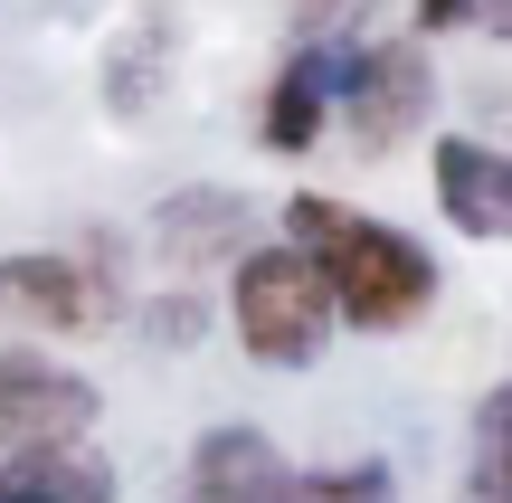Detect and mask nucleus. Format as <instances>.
I'll return each mask as SVG.
<instances>
[{
	"mask_svg": "<svg viewBox=\"0 0 512 503\" xmlns=\"http://www.w3.org/2000/svg\"><path fill=\"white\" fill-rule=\"evenodd\" d=\"M437 114V57H427V38H370V48L342 57V76H332V124H342V143L361 152V162H380V152L418 143V124Z\"/></svg>",
	"mask_w": 512,
	"mask_h": 503,
	"instance_id": "7ed1b4c3",
	"label": "nucleus"
},
{
	"mask_svg": "<svg viewBox=\"0 0 512 503\" xmlns=\"http://www.w3.org/2000/svg\"><path fill=\"white\" fill-rule=\"evenodd\" d=\"M0 503H124L114 456L86 437H29V447H0Z\"/></svg>",
	"mask_w": 512,
	"mask_h": 503,
	"instance_id": "1a4fd4ad",
	"label": "nucleus"
},
{
	"mask_svg": "<svg viewBox=\"0 0 512 503\" xmlns=\"http://www.w3.org/2000/svg\"><path fill=\"white\" fill-rule=\"evenodd\" d=\"M181 285H190V276H181ZM200 323H209L200 285H190V295H152V304H143V333H152V342H171V352H181V342H200Z\"/></svg>",
	"mask_w": 512,
	"mask_h": 503,
	"instance_id": "ddd939ff",
	"label": "nucleus"
},
{
	"mask_svg": "<svg viewBox=\"0 0 512 503\" xmlns=\"http://www.w3.org/2000/svg\"><path fill=\"white\" fill-rule=\"evenodd\" d=\"M418 38H446V29H465V19H475V0H418Z\"/></svg>",
	"mask_w": 512,
	"mask_h": 503,
	"instance_id": "4468645a",
	"label": "nucleus"
},
{
	"mask_svg": "<svg viewBox=\"0 0 512 503\" xmlns=\"http://www.w3.org/2000/svg\"><path fill=\"white\" fill-rule=\"evenodd\" d=\"M285 238L304 247V266L323 276L342 333H370V342L418 333L427 304L446 295V266L427 257L408 228H389L380 209L332 200V190H294V200H285Z\"/></svg>",
	"mask_w": 512,
	"mask_h": 503,
	"instance_id": "f257e3e1",
	"label": "nucleus"
},
{
	"mask_svg": "<svg viewBox=\"0 0 512 503\" xmlns=\"http://www.w3.org/2000/svg\"><path fill=\"white\" fill-rule=\"evenodd\" d=\"M465 29H494V38H512V0H475V19Z\"/></svg>",
	"mask_w": 512,
	"mask_h": 503,
	"instance_id": "2eb2a0df",
	"label": "nucleus"
},
{
	"mask_svg": "<svg viewBox=\"0 0 512 503\" xmlns=\"http://www.w3.org/2000/svg\"><path fill=\"white\" fill-rule=\"evenodd\" d=\"M228 333L256 371H313L332 352L342 323H332V295L294 238H247L228 257Z\"/></svg>",
	"mask_w": 512,
	"mask_h": 503,
	"instance_id": "f03ea898",
	"label": "nucleus"
},
{
	"mask_svg": "<svg viewBox=\"0 0 512 503\" xmlns=\"http://www.w3.org/2000/svg\"><path fill=\"white\" fill-rule=\"evenodd\" d=\"M427 181H437V209L446 228L484 247H512V152L484 143V133H437L427 143Z\"/></svg>",
	"mask_w": 512,
	"mask_h": 503,
	"instance_id": "423d86ee",
	"label": "nucleus"
},
{
	"mask_svg": "<svg viewBox=\"0 0 512 503\" xmlns=\"http://www.w3.org/2000/svg\"><path fill=\"white\" fill-rule=\"evenodd\" d=\"M256 238V200L247 190H219V181H190L152 209V257L171 276H200V266H228L238 247Z\"/></svg>",
	"mask_w": 512,
	"mask_h": 503,
	"instance_id": "0eeeda50",
	"label": "nucleus"
},
{
	"mask_svg": "<svg viewBox=\"0 0 512 503\" xmlns=\"http://www.w3.org/2000/svg\"><path fill=\"white\" fill-rule=\"evenodd\" d=\"M465 503H475V494H465Z\"/></svg>",
	"mask_w": 512,
	"mask_h": 503,
	"instance_id": "dca6fc26",
	"label": "nucleus"
},
{
	"mask_svg": "<svg viewBox=\"0 0 512 503\" xmlns=\"http://www.w3.org/2000/svg\"><path fill=\"white\" fill-rule=\"evenodd\" d=\"M0 314H19L29 333H105L124 314V266H105V238L19 247L0 257Z\"/></svg>",
	"mask_w": 512,
	"mask_h": 503,
	"instance_id": "20e7f679",
	"label": "nucleus"
},
{
	"mask_svg": "<svg viewBox=\"0 0 512 503\" xmlns=\"http://www.w3.org/2000/svg\"><path fill=\"white\" fill-rule=\"evenodd\" d=\"M465 485L475 503H512V380L475 399V428H465Z\"/></svg>",
	"mask_w": 512,
	"mask_h": 503,
	"instance_id": "9b49d317",
	"label": "nucleus"
},
{
	"mask_svg": "<svg viewBox=\"0 0 512 503\" xmlns=\"http://www.w3.org/2000/svg\"><path fill=\"white\" fill-rule=\"evenodd\" d=\"M181 503H294V456L266 428H209L181 466Z\"/></svg>",
	"mask_w": 512,
	"mask_h": 503,
	"instance_id": "6e6552de",
	"label": "nucleus"
},
{
	"mask_svg": "<svg viewBox=\"0 0 512 503\" xmlns=\"http://www.w3.org/2000/svg\"><path fill=\"white\" fill-rule=\"evenodd\" d=\"M332 76H342V48L304 38V48L266 76V95H256V143L285 152V162H294V152H313L332 133Z\"/></svg>",
	"mask_w": 512,
	"mask_h": 503,
	"instance_id": "9d476101",
	"label": "nucleus"
},
{
	"mask_svg": "<svg viewBox=\"0 0 512 503\" xmlns=\"http://www.w3.org/2000/svg\"><path fill=\"white\" fill-rule=\"evenodd\" d=\"M294 503H399L389 456H351V466H294Z\"/></svg>",
	"mask_w": 512,
	"mask_h": 503,
	"instance_id": "f8f14e48",
	"label": "nucleus"
},
{
	"mask_svg": "<svg viewBox=\"0 0 512 503\" xmlns=\"http://www.w3.org/2000/svg\"><path fill=\"white\" fill-rule=\"evenodd\" d=\"M105 418V390H95L76 361L38 352V342H10L0 352V447H29V437H86Z\"/></svg>",
	"mask_w": 512,
	"mask_h": 503,
	"instance_id": "39448f33",
	"label": "nucleus"
}]
</instances>
